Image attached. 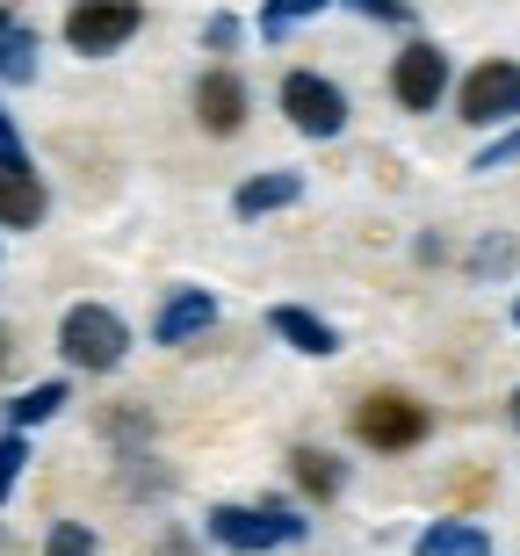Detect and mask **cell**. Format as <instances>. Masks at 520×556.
<instances>
[{
	"mask_svg": "<svg viewBox=\"0 0 520 556\" xmlns=\"http://www.w3.org/2000/svg\"><path fill=\"white\" fill-rule=\"evenodd\" d=\"M210 542L261 556V549H282V542H304V520L290 506H275V498H261V506H217L210 514Z\"/></svg>",
	"mask_w": 520,
	"mask_h": 556,
	"instance_id": "1",
	"label": "cell"
},
{
	"mask_svg": "<svg viewBox=\"0 0 520 556\" xmlns=\"http://www.w3.org/2000/svg\"><path fill=\"white\" fill-rule=\"evenodd\" d=\"M59 348H65V362L73 369H116L124 362V348H130V326L116 318L109 304H73L65 311V326H59Z\"/></svg>",
	"mask_w": 520,
	"mask_h": 556,
	"instance_id": "2",
	"label": "cell"
},
{
	"mask_svg": "<svg viewBox=\"0 0 520 556\" xmlns=\"http://www.w3.org/2000/svg\"><path fill=\"white\" fill-rule=\"evenodd\" d=\"M427 405L419 397H405V391H369L362 405H354V433L369 441V448H383V455H397V448H419L427 441Z\"/></svg>",
	"mask_w": 520,
	"mask_h": 556,
	"instance_id": "3",
	"label": "cell"
},
{
	"mask_svg": "<svg viewBox=\"0 0 520 556\" xmlns=\"http://www.w3.org/2000/svg\"><path fill=\"white\" fill-rule=\"evenodd\" d=\"M138 22H145L138 0H73L65 43H73L80 59H109V51H124V43L138 37Z\"/></svg>",
	"mask_w": 520,
	"mask_h": 556,
	"instance_id": "4",
	"label": "cell"
},
{
	"mask_svg": "<svg viewBox=\"0 0 520 556\" xmlns=\"http://www.w3.org/2000/svg\"><path fill=\"white\" fill-rule=\"evenodd\" d=\"M456 116H462V124H478V130L513 124V116H520V59L470 65V80H462V94H456Z\"/></svg>",
	"mask_w": 520,
	"mask_h": 556,
	"instance_id": "5",
	"label": "cell"
},
{
	"mask_svg": "<svg viewBox=\"0 0 520 556\" xmlns=\"http://www.w3.org/2000/svg\"><path fill=\"white\" fill-rule=\"evenodd\" d=\"M282 116H290L304 138H340V130H347V94H340L326 73H290V80H282Z\"/></svg>",
	"mask_w": 520,
	"mask_h": 556,
	"instance_id": "6",
	"label": "cell"
},
{
	"mask_svg": "<svg viewBox=\"0 0 520 556\" xmlns=\"http://www.w3.org/2000/svg\"><path fill=\"white\" fill-rule=\"evenodd\" d=\"M391 94L413 109V116H427V109L448 94V51H441V43H427V37H413L391 59Z\"/></svg>",
	"mask_w": 520,
	"mask_h": 556,
	"instance_id": "7",
	"label": "cell"
},
{
	"mask_svg": "<svg viewBox=\"0 0 520 556\" xmlns=\"http://www.w3.org/2000/svg\"><path fill=\"white\" fill-rule=\"evenodd\" d=\"M195 124L210 138H239V124H246V80L225 73V65H210L203 80H195Z\"/></svg>",
	"mask_w": 520,
	"mask_h": 556,
	"instance_id": "8",
	"label": "cell"
},
{
	"mask_svg": "<svg viewBox=\"0 0 520 556\" xmlns=\"http://www.w3.org/2000/svg\"><path fill=\"white\" fill-rule=\"evenodd\" d=\"M217 326V296L210 289H167V304L152 311V340L160 348H188L195 332Z\"/></svg>",
	"mask_w": 520,
	"mask_h": 556,
	"instance_id": "9",
	"label": "cell"
},
{
	"mask_svg": "<svg viewBox=\"0 0 520 556\" xmlns=\"http://www.w3.org/2000/svg\"><path fill=\"white\" fill-rule=\"evenodd\" d=\"M268 332H275V340H290L296 354H312V362L340 354V332L326 326L318 311H304V304H275V311H268Z\"/></svg>",
	"mask_w": 520,
	"mask_h": 556,
	"instance_id": "10",
	"label": "cell"
},
{
	"mask_svg": "<svg viewBox=\"0 0 520 556\" xmlns=\"http://www.w3.org/2000/svg\"><path fill=\"white\" fill-rule=\"evenodd\" d=\"M37 217H43L37 166H8V160H0V225H8V231H29Z\"/></svg>",
	"mask_w": 520,
	"mask_h": 556,
	"instance_id": "11",
	"label": "cell"
},
{
	"mask_svg": "<svg viewBox=\"0 0 520 556\" xmlns=\"http://www.w3.org/2000/svg\"><path fill=\"white\" fill-rule=\"evenodd\" d=\"M290 477L304 484V498H318V506H333V498L347 492V463H340V455H326V448H312V441H304V448H290Z\"/></svg>",
	"mask_w": 520,
	"mask_h": 556,
	"instance_id": "12",
	"label": "cell"
},
{
	"mask_svg": "<svg viewBox=\"0 0 520 556\" xmlns=\"http://www.w3.org/2000/svg\"><path fill=\"white\" fill-rule=\"evenodd\" d=\"M296 195H304V174L275 166V174H253V181L231 195V210H239V217H268V210H290Z\"/></svg>",
	"mask_w": 520,
	"mask_h": 556,
	"instance_id": "13",
	"label": "cell"
},
{
	"mask_svg": "<svg viewBox=\"0 0 520 556\" xmlns=\"http://www.w3.org/2000/svg\"><path fill=\"white\" fill-rule=\"evenodd\" d=\"M484 549H492V542H484L478 520H434L413 556H484Z\"/></svg>",
	"mask_w": 520,
	"mask_h": 556,
	"instance_id": "14",
	"label": "cell"
},
{
	"mask_svg": "<svg viewBox=\"0 0 520 556\" xmlns=\"http://www.w3.org/2000/svg\"><path fill=\"white\" fill-rule=\"evenodd\" d=\"M22 80H37V29L8 22L0 29V87H22Z\"/></svg>",
	"mask_w": 520,
	"mask_h": 556,
	"instance_id": "15",
	"label": "cell"
},
{
	"mask_svg": "<svg viewBox=\"0 0 520 556\" xmlns=\"http://www.w3.org/2000/svg\"><path fill=\"white\" fill-rule=\"evenodd\" d=\"M318 8H326V0H261V37L282 43L290 29H304V22H312Z\"/></svg>",
	"mask_w": 520,
	"mask_h": 556,
	"instance_id": "16",
	"label": "cell"
},
{
	"mask_svg": "<svg viewBox=\"0 0 520 556\" xmlns=\"http://www.w3.org/2000/svg\"><path fill=\"white\" fill-rule=\"evenodd\" d=\"M65 405V383H37V391H22L15 405H8V427H37V419H51Z\"/></svg>",
	"mask_w": 520,
	"mask_h": 556,
	"instance_id": "17",
	"label": "cell"
},
{
	"mask_svg": "<svg viewBox=\"0 0 520 556\" xmlns=\"http://www.w3.org/2000/svg\"><path fill=\"white\" fill-rule=\"evenodd\" d=\"M22 463H29V441H22V427H15V433H0V506H8V492H15Z\"/></svg>",
	"mask_w": 520,
	"mask_h": 556,
	"instance_id": "18",
	"label": "cell"
},
{
	"mask_svg": "<svg viewBox=\"0 0 520 556\" xmlns=\"http://www.w3.org/2000/svg\"><path fill=\"white\" fill-rule=\"evenodd\" d=\"M340 8H354L369 22H391V29H413V0H340Z\"/></svg>",
	"mask_w": 520,
	"mask_h": 556,
	"instance_id": "19",
	"label": "cell"
},
{
	"mask_svg": "<svg viewBox=\"0 0 520 556\" xmlns=\"http://www.w3.org/2000/svg\"><path fill=\"white\" fill-rule=\"evenodd\" d=\"M43 556H94V535H87L80 520H59L51 542H43Z\"/></svg>",
	"mask_w": 520,
	"mask_h": 556,
	"instance_id": "20",
	"label": "cell"
},
{
	"mask_svg": "<svg viewBox=\"0 0 520 556\" xmlns=\"http://www.w3.org/2000/svg\"><path fill=\"white\" fill-rule=\"evenodd\" d=\"M499 166H520V130H506L499 144H484L478 160H470V174H499Z\"/></svg>",
	"mask_w": 520,
	"mask_h": 556,
	"instance_id": "21",
	"label": "cell"
},
{
	"mask_svg": "<svg viewBox=\"0 0 520 556\" xmlns=\"http://www.w3.org/2000/svg\"><path fill=\"white\" fill-rule=\"evenodd\" d=\"M203 51H239V22H231V15H210L203 22Z\"/></svg>",
	"mask_w": 520,
	"mask_h": 556,
	"instance_id": "22",
	"label": "cell"
},
{
	"mask_svg": "<svg viewBox=\"0 0 520 556\" xmlns=\"http://www.w3.org/2000/svg\"><path fill=\"white\" fill-rule=\"evenodd\" d=\"M499 268H513V247H506V239H484L478 247V275H499Z\"/></svg>",
	"mask_w": 520,
	"mask_h": 556,
	"instance_id": "23",
	"label": "cell"
},
{
	"mask_svg": "<svg viewBox=\"0 0 520 556\" xmlns=\"http://www.w3.org/2000/svg\"><path fill=\"white\" fill-rule=\"evenodd\" d=\"M0 160H8V166H29V152H22L15 124H8V109H0Z\"/></svg>",
	"mask_w": 520,
	"mask_h": 556,
	"instance_id": "24",
	"label": "cell"
},
{
	"mask_svg": "<svg viewBox=\"0 0 520 556\" xmlns=\"http://www.w3.org/2000/svg\"><path fill=\"white\" fill-rule=\"evenodd\" d=\"M8 354H15V340H8V326H0V369H8Z\"/></svg>",
	"mask_w": 520,
	"mask_h": 556,
	"instance_id": "25",
	"label": "cell"
},
{
	"mask_svg": "<svg viewBox=\"0 0 520 556\" xmlns=\"http://www.w3.org/2000/svg\"><path fill=\"white\" fill-rule=\"evenodd\" d=\"M513 427H520V391H513Z\"/></svg>",
	"mask_w": 520,
	"mask_h": 556,
	"instance_id": "26",
	"label": "cell"
},
{
	"mask_svg": "<svg viewBox=\"0 0 520 556\" xmlns=\"http://www.w3.org/2000/svg\"><path fill=\"white\" fill-rule=\"evenodd\" d=\"M8 22H15V15H8V8H0V29H8Z\"/></svg>",
	"mask_w": 520,
	"mask_h": 556,
	"instance_id": "27",
	"label": "cell"
},
{
	"mask_svg": "<svg viewBox=\"0 0 520 556\" xmlns=\"http://www.w3.org/2000/svg\"><path fill=\"white\" fill-rule=\"evenodd\" d=\"M513 326H520V296H513Z\"/></svg>",
	"mask_w": 520,
	"mask_h": 556,
	"instance_id": "28",
	"label": "cell"
},
{
	"mask_svg": "<svg viewBox=\"0 0 520 556\" xmlns=\"http://www.w3.org/2000/svg\"><path fill=\"white\" fill-rule=\"evenodd\" d=\"M484 556H492V549H484Z\"/></svg>",
	"mask_w": 520,
	"mask_h": 556,
	"instance_id": "29",
	"label": "cell"
}]
</instances>
